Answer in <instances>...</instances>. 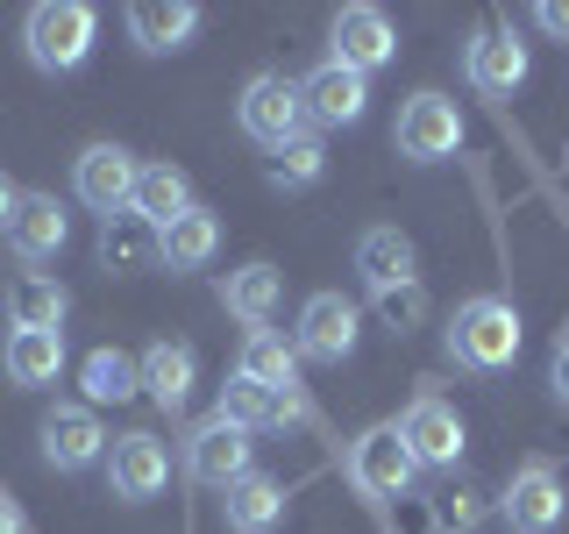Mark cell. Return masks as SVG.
I'll return each mask as SVG.
<instances>
[{"mask_svg":"<svg viewBox=\"0 0 569 534\" xmlns=\"http://www.w3.org/2000/svg\"><path fill=\"white\" fill-rule=\"evenodd\" d=\"M79 385H86V399H93V406H121V399H136V392H142V364H136V356H121V349H93L79 364Z\"/></svg>","mask_w":569,"mask_h":534,"instance_id":"f1b7e54d","label":"cell"},{"mask_svg":"<svg viewBox=\"0 0 569 534\" xmlns=\"http://www.w3.org/2000/svg\"><path fill=\"white\" fill-rule=\"evenodd\" d=\"M192 29H200V8H192V0H136V8H129V43L150 50V58L186 50Z\"/></svg>","mask_w":569,"mask_h":534,"instance_id":"2e32d148","label":"cell"},{"mask_svg":"<svg viewBox=\"0 0 569 534\" xmlns=\"http://www.w3.org/2000/svg\"><path fill=\"white\" fill-rule=\"evenodd\" d=\"M278 299H284V278H278V264H242V271H228V278H221V307L236 314L249 335H257V328H271Z\"/></svg>","mask_w":569,"mask_h":534,"instance_id":"d6986e66","label":"cell"},{"mask_svg":"<svg viewBox=\"0 0 569 534\" xmlns=\"http://www.w3.org/2000/svg\"><path fill=\"white\" fill-rule=\"evenodd\" d=\"M64 314H71V293L58 278L29 271V278L8 285V320H14V328H64Z\"/></svg>","mask_w":569,"mask_h":534,"instance_id":"83f0119b","label":"cell"},{"mask_svg":"<svg viewBox=\"0 0 569 534\" xmlns=\"http://www.w3.org/2000/svg\"><path fill=\"white\" fill-rule=\"evenodd\" d=\"M520 307L512 299H498V293H477V299H462L456 320H449V356L462 370H506L512 356H520Z\"/></svg>","mask_w":569,"mask_h":534,"instance_id":"6da1fadb","label":"cell"},{"mask_svg":"<svg viewBox=\"0 0 569 534\" xmlns=\"http://www.w3.org/2000/svg\"><path fill=\"white\" fill-rule=\"evenodd\" d=\"M391 534H441V521H435V498H413V492H406L399 506H391Z\"/></svg>","mask_w":569,"mask_h":534,"instance_id":"d6a6232c","label":"cell"},{"mask_svg":"<svg viewBox=\"0 0 569 534\" xmlns=\"http://www.w3.org/2000/svg\"><path fill=\"white\" fill-rule=\"evenodd\" d=\"M0 534H22V506H14L8 492H0Z\"/></svg>","mask_w":569,"mask_h":534,"instance_id":"8d00e7d4","label":"cell"},{"mask_svg":"<svg viewBox=\"0 0 569 534\" xmlns=\"http://www.w3.org/2000/svg\"><path fill=\"white\" fill-rule=\"evenodd\" d=\"M236 121H242V136H257V142H263V150L292 142V136H299V121H307L299 79H284V71H257V79L242 86V100H236Z\"/></svg>","mask_w":569,"mask_h":534,"instance_id":"277c9868","label":"cell"},{"mask_svg":"<svg viewBox=\"0 0 569 534\" xmlns=\"http://www.w3.org/2000/svg\"><path fill=\"white\" fill-rule=\"evenodd\" d=\"M356 278H363L370 293L406 285L413 278V236H399V228H363V236H356Z\"/></svg>","mask_w":569,"mask_h":534,"instance_id":"7402d4cb","label":"cell"},{"mask_svg":"<svg viewBox=\"0 0 569 534\" xmlns=\"http://www.w3.org/2000/svg\"><path fill=\"white\" fill-rule=\"evenodd\" d=\"M71 236V221H64V207L50 200V192H22V207H14V221H8V243H14V257L22 264H43V257H58Z\"/></svg>","mask_w":569,"mask_h":534,"instance_id":"ac0fdd59","label":"cell"},{"mask_svg":"<svg viewBox=\"0 0 569 534\" xmlns=\"http://www.w3.org/2000/svg\"><path fill=\"white\" fill-rule=\"evenodd\" d=\"M242 378H257L263 392H278V399H299V349L284 343V335H271V328H257L242 343Z\"/></svg>","mask_w":569,"mask_h":534,"instance_id":"484cf974","label":"cell"},{"mask_svg":"<svg viewBox=\"0 0 569 534\" xmlns=\"http://www.w3.org/2000/svg\"><path fill=\"white\" fill-rule=\"evenodd\" d=\"M399 435H406V449H413V463H427V471H456V456H462V414L449 399H435V392H420L413 406H406V421H399Z\"/></svg>","mask_w":569,"mask_h":534,"instance_id":"30bf717a","label":"cell"},{"mask_svg":"<svg viewBox=\"0 0 569 534\" xmlns=\"http://www.w3.org/2000/svg\"><path fill=\"white\" fill-rule=\"evenodd\" d=\"M370 307H378V320H385L391 335H413L420 320H427V285H420V278L385 285V293H370Z\"/></svg>","mask_w":569,"mask_h":534,"instance_id":"4dcf8cb0","label":"cell"},{"mask_svg":"<svg viewBox=\"0 0 569 534\" xmlns=\"http://www.w3.org/2000/svg\"><path fill=\"white\" fill-rule=\"evenodd\" d=\"M320 171H328V142L307 136V129H299L292 142H278L271 165H263V178H271L278 192H307V186H320Z\"/></svg>","mask_w":569,"mask_h":534,"instance_id":"f546056e","label":"cell"},{"mask_svg":"<svg viewBox=\"0 0 569 534\" xmlns=\"http://www.w3.org/2000/svg\"><path fill=\"white\" fill-rule=\"evenodd\" d=\"M221 513H228V527H236V534H271L284 521V485H278V477H263V471H249V477L228 485Z\"/></svg>","mask_w":569,"mask_h":534,"instance_id":"603a6c76","label":"cell"},{"mask_svg":"<svg viewBox=\"0 0 569 534\" xmlns=\"http://www.w3.org/2000/svg\"><path fill=\"white\" fill-rule=\"evenodd\" d=\"M43 463L50 471H93V463H107V427L93 406H50L43 414Z\"/></svg>","mask_w":569,"mask_h":534,"instance_id":"7c38bea8","label":"cell"},{"mask_svg":"<svg viewBox=\"0 0 569 534\" xmlns=\"http://www.w3.org/2000/svg\"><path fill=\"white\" fill-rule=\"evenodd\" d=\"M14 207H22V192H14V178H8V171H0V228H8V221H14Z\"/></svg>","mask_w":569,"mask_h":534,"instance_id":"e575fe53","label":"cell"},{"mask_svg":"<svg viewBox=\"0 0 569 534\" xmlns=\"http://www.w3.org/2000/svg\"><path fill=\"white\" fill-rule=\"evenodd\" d=\"M213 414H221L228 427H242V435H257V427H284V421H299L307 406H299V399H278V392H263L257 378H242V370H236V378L221 385V406H213Z\"/></svg>","mask_w":569,"mask_h":534,"instance_id":"ffe728a7","label":"cell"},{"mask_svg":"<svg viewBox=\"0 0 569 534\" xmlns=\"http://www.w3.org/2000/svg\"><path fill=\"white\" fill-rule=\"evenodd\" d=\"M186 477H192V485L228 492L236 477H249V435H242V427H228L221 414L200 421V427L186 435Z\"/></svg>","mask_w":569,"mask_h":534,"instance_id":"8fae6325","label":"cell"},{"mask_svg":"<svg viewBox=\"0 0 569 534\" xmlns=\"http://www.w3.org/2000/svg\"><path fill=\"white\" fill-rule=\"evenodd\" d=\"M435 521H441V534H470L477 521H485V492H477V485L435 492Z\"/></svg>","mask_w":569,"mask_h":534,"instance_id":"1f68e13d","label":"cell"},{"mask_svg":"<svg viewBox=\"0 0 569 534\" xmlns=\"http://www.w3.org/2000/svg\"><path fill=\"white\" fill-rule=\"evenodd\" d=\"M192 385H200V356H192V343H150L142 349V392H150L164 414H186Z\"/></svg>","mask_w":569,"mask_h":534,"instance_id":"e0dca14e","label":"cell"},{"mask_svg":"<svg viewBox=\"0 0 569 534\" xmlns=\"http://www.w3.org/2000/svg\"><path fill=\"white\" fill-rule=\"evenodd\" d=\"M136 157L121 150V142H93V150H79V171H71V192H79L93 214H129V200H136Z\"/></svg>","mask_w":569,"mask_h":534,"instance_id":"ba28073f","label":"cell"},{"mask_svg":"<svg viewBox=\"0 0 569 534\" xmlns=\"http://www.w3.org/2000/svg\"><path fill=\"white\" fill-rule=\"evenodd\" d=\"M64 370V328H14L8 335V378L14 385H58Z\"/></svg>","mask_w":569,"mask_h":534,"instance_id":"d4e9b609","label":"cell"},{"mask_svg":"<svg viewBox=\"0 0 569 534\" xmlns=\"http://www.w3.org/2000/svg\"><path fill=\"white\" fill-rule=\"evenodd\" d=\"M299 100H307V115L320 129H349V121H363V107H370V79L328 58L313 79H299Z\"/></svg>","mask_w":569,"mask_h":534,"instance_id":"5bb4252c","label":"cell"},{"mask_svg":"<svg viewBox=\"0 0 569 534\" xmlns=\"http://www.w3.org/2000/svg\"><path fill=\"white\" fill-rule=\"evenodd\" d=\"M328 43H335V65H349V71H378L399 58V29H391V14L385 8H342L335 14V29H328Z\"/></svg>","mask_w":569,"mask_h":534,"instance_id":"4fadbf2b","label":"cell"},{"mask_svg":"<svg viewBox=\"0 0 569 534\" xmlns=\"http://www.w3.org/2000/svg\"><path fill=\"white\" fill-rule=\"evenodd\" d=\"M413 449H406V435H399V421H385V427H363V435L349 442V485L356 492H370V498H406L413 492Z\"/></svg>","mask_w":569,"mask_h":534,"instance_id":"3957f363","label":"cell"},{"mask_svg":"<svg viewBox=\"0 0 569 534\" xmlns=\"http://www.w3.org/2000/svg\"><path fill=\"white\" fill-rule=\"evenodd\" d=\"M498 513H506L512 534H556L562 513H569V492H562V471L556 463H520L498 492Z\"/></svg>","mask_w":569,"mask_h":534,"instance_id":"5b68a950","label":"cell"},{"mask_svg":"<svg viewBox=\"0 0 569 534\" xmlns=\"http://www.w3.org/2000/svg\"><path fill=\"white\" fill-rule=\"evenodd\" d=\"M213 249H221V221L207 207H192L171 228H157V264H171V271H200V264H213Z\"/></svg>","mask_w":569,"mask_h":534,"instance_id":"44dd1931","label":"cell"},{"mask_svg":"<svg viewBox=\"0 0 569 534\" xmlns=\"http://www.w3.org/2000/svg\"><path fill=\"white\" fill-rule=\"evenodd\" d=\"M462 71H470V86L477 93H520L527 86V43L520 36H506V29H485L470 50H462Z\"/></svg>","mask_w":569,"mask_h":534,"instance_id":"9a60e30c","label":"cell"},{"mask_svg":"<svg viewBox=\"0 0 569 534\" xmlns=\"http://www.w3.org/2000/svg\"><path fill=\"white\" fill-rule=\"evenodd\" d=\"M356 328H363L356 299H342V293H313L307 307H299V335H292V349L307 356V364H342V356L356 349Z\"/></svg>","mask_w":569,"mask_h":534,"instance_id":"9c48e42d","label":"cell"},{"mask_svg":"<svg viewBox=\"0 0 569 534\" xmlns=\"http://www.w3.org/2000/svg\"><path fill=\"white\" fill-rule=\"evenodd\" d=\"M22 43H29L36 71H79L100 43V14L86 0H43V8H29Z\"/></svg>","mask_w":569,"mask_h":534,"instance_id":"7a4b0ae2","label":"cell"},{"mask_svg":"<svg viewBox=\"0 0 569 534\" xmlns=\"http://www.w3.org/2000/svg\"><path fill=\"white\" fill-rule=\"evenodd\" d=\"M100 264L114 278H136V271H150L157 264V228L142 221V214H114V221H100Z\"/></svg>","mask_w":569,"mask_h":534,"instance_id":"cb8c5ba5","label":"cell"},{"mask_svg":"<svg viewBox=\"0 0 569 534\" xmlns=\"http://www.w3.org/2000/svg\"><path fill=\"white\" fill-rule=\"evenodd\" d=\"M548 392H556V399L569 406V335L556 343V364H548Z\"/></svg>","mask_w":569,"mask_h":534,"instance_id":"836d02e7","label":"cell"},{"mask_svg":"<svg viewBox=\"0 0 569 534\" xmlns=\"http://www.w3.org/2000/svg\"><path fill=\"white\" fill-rule=\"evenodd\" d=\"M150 228H171L178 214H192V178L178 165H142L136 171V200H129Z\"/></svg>","mask_w":569,"mask_h":534,"instance_id":"4316f807","label":"cell"},{"mask_svg":"<svg viewBox=\"0 0 569 534\" xmlns=\"http://www.w3.org/2000/svg\"><path fill=\"white\" fill-rule=\"evenodd\" d=\"M171 485V449L157 435H121V442H107V492L121 498V506H150L157 492Z\"/></svg>","mask_w":569,"mask_h":534,"instance_id":"52a82bcc","label":"cell"},{"mask_svg":"<svg viewBox=\"0 0 569 534\" xmlns=\"http://www.w3.org/2000/svg\"><path fill=\"white\" fill-rule=\"evenodd\" d=\"M541 29H556V36H569V8H562V0H548V8H541Z\"/></svg>","mask_w":569,"mask_h":534,"instance_id":"d590c367","label":"cell"},{"mask_svg":"<svg viewBox=\"0 0 569 534\" xmlns=\"http://www.w3.org/2000/svg\"><path fill=\"white\" fill-rule=\"evenodd\" d=\"M391 142H399V157H413V165H441V157L462 150V115L449 93H413L399 107V129H391Z\"/></svg>","mask_w":569,"mask_h":534,"instance_id":"8992f818","label":"cell"}]
</instances>
